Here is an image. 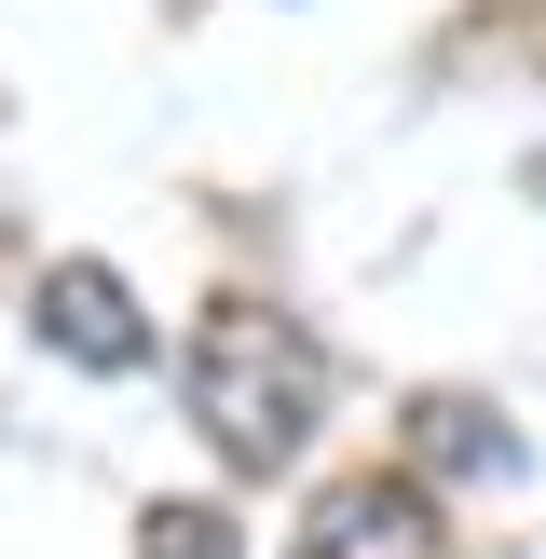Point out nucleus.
<instances>
[{"mask_svg":"<svg viewBox=\"0 0 546 559\" xmlns=\"http://www.w3.org/2000/svg\"><path fill=\"white\" fill-rule=\"evenodd\" d=\"M410 424H424V464H491V478H506V424H491V409H464V396H424L410 409Z\"/></svg>","mask_w":546,"mask_h":559,"instance_id":"20e7f679","label":"nucleus"},{"mask_svg":"<svg viewBox=\"0 0 546 559\" xmlns=\"http://www.w3.org/2000/svg\"><path fill=\"white\" fill-rule=\"evenodd\" d=\"M314 409H328V355L273 300H205V328H191V424H205V451L233 478H273V464L314 451Z\"/></svg>","mask_w":546,"mask_h":559,"instance_id":"f257e3e1","label":"nucleus"},{"mask_svg":"<svg viewBox=\"0 0 546 559\" xmlns=\"http://www.w3.org/2000/svg\"><path fill=\"white\" fill-rule=\"evenodd\" d=\"M136 559H246V533L218 506H151L136 519Z\"/></svg>","mask_w":546,"mask_h":559,"instance_id":"39448f33","label":"nucleus"},{"mask_svg":"<svg viewBox=\"0 0 546 559\" xmlns=\"http://www.w3.org/2000/svg\"><path fill=\"white\" fill-rule=\"evenodd\" d=\"M41 342L82 355V369H136L151 328H136V300H123V273H109V260H55V273H41Z\"/></svg>","mask_w":546,"mask_h":559,"instance_id":"7ed1b4c3","label":"nucleus"},{"mask_svg":"<svg viewBox=\"0 0 546 559\" xmlns=\"http://www.w3.org/2000/svg\"><path fill=\"white\" fill-rule=\"evenodd\" d=\"M287 559H451V533H437V491L424 478L369 464V478H328L314 506H300Z\"/></svg>","mask_w":546,"mask_h":559,"instance_id":"f03ea898","label":"nucleus"}]
</instances>
